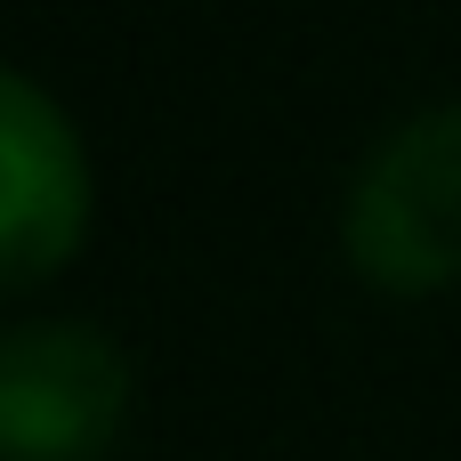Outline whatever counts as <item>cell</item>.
<instances>
[{
	"mask_svg": "<svg viewBox=\"0 0 461 461\" xmlns=\"http://www.w3.org/2000/svg\"><path fill=\"white\" fill-rule=\"evenodd\" d=\"M340 227L348 259L389 292L461 276V97L405 113L365 146Z\"/></svg>",
	"mask_w": 461,
	"mask_h": 461,
	"instance_id": "obj_1",
	"label": "cell"
},
{
	"mask_svg": "<svg viewBox=\"0 0 461 461\" xmlns=\"http://www.w3.org/2000/svg\"><path fill=\"white\" fill-rule=\"evenodd\" d=\"M130 413V357L73 316L16 324L0 340V454L8 461H89Z\"/></svg>",
	"mask_w": 461,
	"mask_h": 461,
	"instance_id": "obj_2",
	"label": "cell"
},
{
	"mask_svg": "<svg viewBox=\"0 0 461 461\" xmlns=\"http://www.w3.org/2000/svg\"><path fill=\"white\" fill-rule=\"evenodd\" d=\"M89 170L73 122L41 97L32 73H0V276L32 284L81 235Z\"/></svg>",
	"mask_w": 461,
	"mask_h": 461,
	"instance_id": "obj_3",
	"label": "cell"
}]
</instances>
